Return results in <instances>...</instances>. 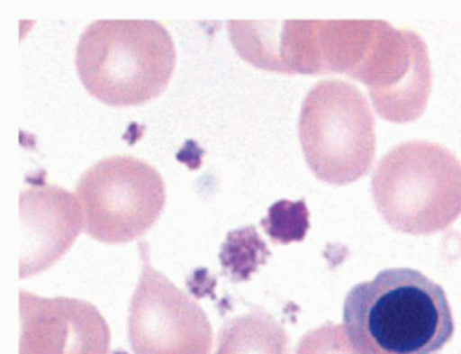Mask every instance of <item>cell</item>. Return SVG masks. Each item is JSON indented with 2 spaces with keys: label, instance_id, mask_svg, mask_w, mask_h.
I'll return each mask as SVG.
<instances>
[{
  "label": "cell",
  "instance_id": "cell-10",
  "mask_svg": "<svg viewBox=\"0 0 461 354\" xmlns=\"http://www.w3.org/2000/svg\"><path fill=\"white\" fill-rule=\"evenodd\" d=\"M214 354H290V336L270 313L251 310L220 329Z\"/></svg>",
  "mask_w": 461,
  "mask_h": 354
},
{
  "label": "cell",
  "instance_id": "cell-13",
  "mask_svg": "<svg viewBox=\"0 0 461 354\" xmlns=\"http://www.w3.org/2000/svg\"><path fill=\"white\" fill-rule=\"evenodd\" d=\"M295 354H366L348 334L343 325L325 323L306 332Z\"/></svg>",
  "mask_w": 461,
  "mask_h": 354
},
{
  "label": "cell",
  "instance_id": "cell-7",
  "mask_svg": "<svg viewBox=\"0 0 461 354\" xmlns=\"http://www.w3.org/2000/svg\"><path fill=\"white\" fill-rule=\"evenodd\" d=\"M353 80L367 86L375 109L392 123H411L425 111L432 72L427 45L410 30L375 21L371 41Z\"/></svg>",
  "mask_w": 461,
  "mask_h": 354
},
{
  "label": "cell",
  "instance_id": "cell-6",
  "mask_svg": "<svg viewBox=\"0 0 461 354\" xmlns=\"http://www.w3.org/2000/svg\"><path fill=\"white\" fill-rule=\"evenodd\" d=\"M142 273L130 303L133 354H211L212 327L203 308L151 266L140 242Z\"/></svg>",
  "mask_w": 461,
  "mask_h": 354
},
{
  "label": "cell",
  "instance_id": "cell-11",
  "mask_svg": "<svg viewBox=\"0 0 461 354\" xmlns=\"http://www.w3.org/2000/svg\"><path fill=\"white\" fill-rule=\"evenodd\" d=\"M267 257L266 246L260 242L258 234L253 227L239 229L229 232L227 242L221 246L220 260L221 266L235 271V277L246 279L248 275L257 269Z\"/></svg>",
  "mask_w": 461,
  "mask_h": 354
},
{
  "label": "cell",
  "instance_id": "cell-12",
  "mask_svg": "<svg viewBox=\"0 0 461 354\" xmlns=\"http://www.w3.org/2000/svg\"><path fill=\"white\" fill-rule=\"evenodd\" d=\"M262 225L277 244L301 242L309 229V211L304 202H279L267 213Z\"/></svg>",
  "mask_w": 461,
  "mask_h": 354
},
{
  "label": "cell",
  "instance_id": "cell-3",
  "mask_svg": "<svg viewBox=\"0 0 461 354\" xmlns=\"http://www.w3.org/2000/svg\"><path fill=\"white\" fill-rule=\"evenodd\" d=\"M371 194L378 213L395 231H445L461 214V161L436 142H402L376 165Z\"/></svg>",
  "mask_w": 461,
  "mask_h": 354
},
{
  "label": "cell",
  "instance_id": "cell-9",
  "mask_svg": "<svg viewBox=\"0 0 461 354\" xmlns=\"http://www.w3.org/2000/svg\"><path fill=\"white\" fill-rule=\"evenodd\" d=\"M86 225L76 194L56 185H35L21 194V277L58 262Z\"/></svg>",
  "mask_w": 461,
  "mask_h": 354
},
{
  "label": "cell",
  "instance_id": "cell-5",
  "mask_svg": "<svg viewBox=\"0 0 461 354\" xmlns=\"http://www.w3.org/2000/svg\"><path fill=\"white\" fill-rule=\"evenodd\" d=\"M76 198L84 209V231L105 244L140 239L167 204L161 174L133 155H111L84 172Z\"/></svg>",
  "mask_w": 461,
  "mask_h": 354
},
{
  "label": "cell",
  "instance_id": "cell-4",
  "mask_svg": "<svg viewBox=\"0 0 461 354\" xmlns=\"http://www.w3.org/2000/svg\"><path fill=\"white\" fill-rule=\"evenodd\" d=\"M297 128L306 165L318 179L349 185L371 170L375 116L358 87L321 80L306 95Z\"/></svg>",
  "mask_w": 461,
  "mask_h": 354
},
{
  "label": "cell",
  "instance_id": "cell-1",
  "mask_svg": "<svg viewBox=\"0 0 461 354\" xmlns=\"http://www.w3.org/2000/svg\"><path fill=\"white\" fill-rule=\"evenodd\" d=\"M343 327L366 354H436L450 341L454 318L438 283L411 268H390L351 288Z\"/></svg>",
  "mask_w": 461,
  "mask_h": 354
},
{
  "label": "cell",
  "instance_id": "cell-2",
  "mask_svg": "<svg viewBox=\"0 0 461 354\" xmlns=\"http://www.w3.org/2000/svg\"><path fill=\"white\" fill-rule=\"evenodd\" d=\"M76 68L96 100L111 107L142 105L170 84L176 47L158 21H95L76 47Z\"/></svg>",
  "mask_w": 461,
  "mask_h": 354
},
{
  "label": "cell",
  "instance_id": "cell-8",
  "mask_svg": "<svg viewBox=\"0 0 461 354\" xmlns=\"http://www.w3.org/2000/svg\"><path fill=\"white\" fill-rule=\"evenodd\" d=\"M109 347L111 329L95 304L21 290L19 354H109Z\"/></svg>",
  "mask_w": 461,
  "mask_h": 354
}]
</instances>
